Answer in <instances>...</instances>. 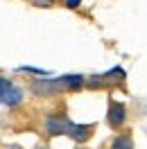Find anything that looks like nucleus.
Instances as JSON below:
<instances>
[{
    "label": "nucleus",
    "instance_id": "39448f33",
    "mask_svg": "<svg viewBox=\"0 0 147 149\" xmlns=\"http://www.w3.org/2000/svg\"><path fill=\"white\" fill-rule=\"evenodd\" d=\"M66 5H68V7H70V9H75V7H77V5H79V0H66Z\"/></svg>",
    "mask_w": 147,
    "mask_h": 149
},
{
    "label": "nucleus",
    "instance_id": "423d86ee",
    "mask_svg": "<svg viewBox=\"0 0 147 149\" xmlns=\"http://www.w3.org/2000/svg\"><path fill=\"white\" fill-rule=\"evenodd\" d=\"M7 149H20V147H16V145H14V147H7Z\"/></svg>",
    "mask_w": 147,
    "mask_h": 149
},
{
    "label": "nucleus",
    "instance_id": "0eeeda50",
    "mask_svg": "<svg viewBox=\"0 0 147 149\" xmlns=\"http://www.w3.org/2000/svg\"><path fill=\"white\" fill-rule=\"evenodd\" d=\"M38 2H52V0H38Z\"/></svg>",
    "mask_w": 147,
    "mask_h": 149
},
{
    "label": "nucleus",
    "instance_id": "6e6552de",
    "mask_svg": "<svg viewBox=\"0 0 147 149\" xmlns=\"http://www.w3.org/2000/svg\"><path fill=\"white\" fill-rule=\"evenodd\" d=\"M38 149H48V147H38Z\"/></svg>",
    "mask_w": 147,
    "mask_h": 149
},
{
    "label": "nucleus",
    "instance_id": "20e7f679",
    "mask_svg": "<svg viewBox=\"0 0 147 149\" xmlns=\"http://www.w3.org/2000/svg\"><path fill=\"white\" fill-rule=\"evenodd\" d=\"M113 149H134V140L129 133H118V138L113 140Z\"/></svg>",
    "mask_w": 147,
    "mask_h": 149
},
{
    "label": "nucleus",
    "instance_id": "7ed1b4c3",
    "mask_svg": "<svg viewBox=\"0 0 147 149\" xmlns=\"http://www.w3.org/2000/svg\"><path fill=\"white\" fill-rule=\"evenodd\" d=\"M91 131H93L91 127H79V124H73V122H70L66 133H68L70 138H75V140H88L91 138Z\"/></svg>",
    "mask_w": 147,
    "mask_h": 149
},
{
    "label": "nucleus",
    "instance_id": "f03ea898",
    "mask_svg": "<svg viewBox=\"0 0 147 149\" xmlns=\"http://www.w3.org/2000/svg\"><path fill=\"white\" fill-rule=\"evenodd\" d=\"M125 120H127L125 106L113 100V102L109 104V124H111V129H120V127L125 124Z\"/></svg>",
    "mask_w": 147,
    "mask_h": 149
},
{
    "label": "nucleus",
    "instance_id": "f257e3e1",
    "mask_svg": "<svg viewBox=\"0 0 147 149\" xmlns=\"http://www.w3.org/2000/svg\"><path fill=\"white\" fill-rule=\"evenodd\" d=\"M20 102H23V91L11 79L0 77V104L14 106V104H20Z\"/></svg>",
    "mask_w": 147,
    "mask_h": 149
}]
</instances>
